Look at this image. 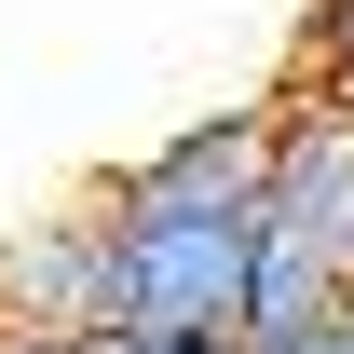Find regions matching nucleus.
<instances>
[{
  "instance_id": "nucleus-7",
  "label": "nucleus",
  "mask_w": 354,
  "mask_h": 354,
  "mask_svg": "<svg viewBox=\"0 0 354 354\" xmlns=\"http://www.w3.org/2000/svg\"><path fill=\"white\" fill-rule=\"evenodd\" d=\"M0 354H95V341H0Z\"/></svg>"
},
{
  "instance_id": "nucleus-6",
  "label": "nucleus",
  "mask_w": 354,
  "mask_h": 354,
  "mask_svg": "<svg viewBox=\"0 0 354 354\" xmlns=\"http://www.w3.org/2000/svg\"><path fill=\"white\" fill-rule=\"evenodd\" d=\"M286 354H354V313H341V327H313V341H286Z\"/></svg>"
},
{
  "instance_id": "nucleus-3",
  "label": "nucleus",
  "mask_w": 354,
  "mask_h": 354,
  "mask_svg": "<svg viewBox=\"0 0 354 354\" xmlns=\"http://www.w3.org/2000/svg\"><path fill=\"white\" fill-rule=\"evenodd\" d=\"M286 136H272V232H300L327 272H354V109L327 95H272Z\"/></svg>"
},
{
  "instance_id": "nucleus-2",
  "label": "nucleus",
  "mask_w": 354,
  "mask_h": 354,
  "mask_svg": "<svg viewBox=\"0 0 354 354\" xmlns=\"http://www.w3.org/2000/svg\"><path fill=\"white\" fill-rule=\"evenodd\" d=\"M0 341H109V205L0 232Z\"/></svg>"
},
{
  "instance_id": "nucleus-5",
  "label": "nucleus",
  "mask_w": 354,
  "mask_h": 354,
  "mask_svg": "<svg viewBox=\"0 0 354 354\" xmlns=\"http://www.w3.org/2000/svg\"><path fill=\"white\" fill-rule=\"evenodd\" d=\"M95 354H245V341H95Z\"/></svg>"
},
{
  "instance_id": "nucleus-1",
  "label": "nucleus",
  "mask_w": 354,
  "mask_h": 354,
  "mask_svg": "<svg viewBox=\"0 0 354 354\" xmlns=\"http://www.w3.org/2000/svg\"><path fill=\"white\" fill-rule=\"evenodd\" d=\"M272 136H286V109H218L95 191L109 205V341H245Z\"/></svg>"
},
{
  "instance_id": "nucleus-4",
  "label": "nucleus",
  "mask_w": 354,
  "mask_h": 354,
  "mask_svg": "<svg viewBox=\"0 0 354 354\" xmlns=\"http://www.w3.org/2000/svg\"><path fill=\"white\" fill-rule=\"evenodd\" d=\"M300 95L354 109V0H313V28H300Z\"/></svg>"
}]
</instances>
